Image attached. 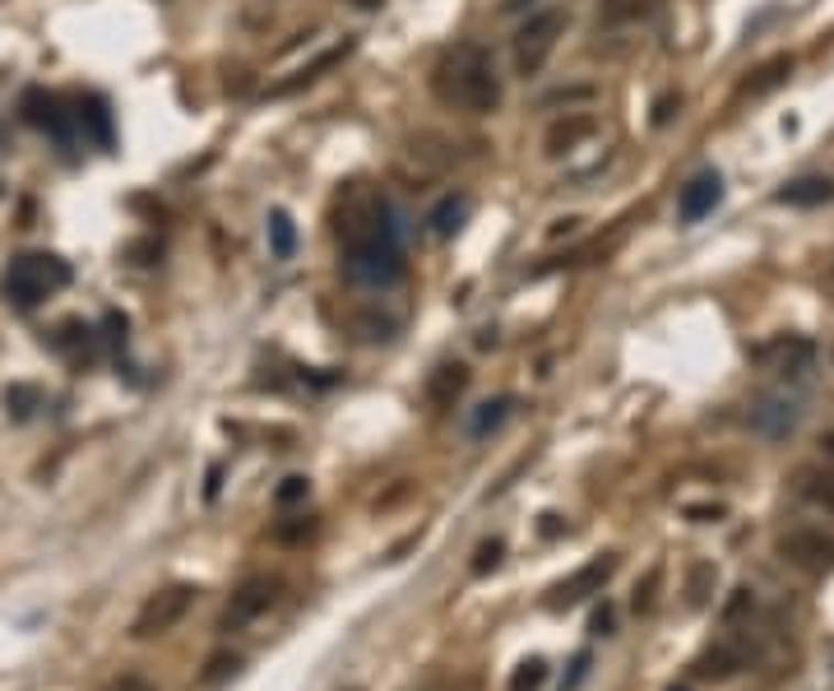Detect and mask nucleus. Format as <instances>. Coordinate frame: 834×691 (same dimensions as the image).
<instances>
[{"mask_svg": "<svg viewBox=\"0 0 834 691\" xmlns=\"http://www.w3.org/2000/svg\"><path fill=\"white\" fill-rule=\"evenodd\" d=\"M468 386V367L464 363H445L432 371V381H426V399H432L436 409H455V399L464 395Z\"/></svg>", "mask_w": 834, "mask_h": 691, "instance_id": "obj_18", "label": "nucleus"}, {"mask_svg": "<svg viewBox=\"0 0 834 691\" xmlns=\"http://www.w3.org/2000/svg\"><path fill=\"white\" fill-rule=\"evenodd\" d=\"M598 136V121L594 117H566V121H556L548 130V153L552 159H561V153H571L580 140H594Z\"/></svg>", "mask_w": 834, "mask_h": 691, "instance_id": "obj_19", "label": "nucleus"}, {"mask_svg": "<svg viewBox=\"0 0 834 691\" xmlns=\"http://www.w3.org/2000/svg\"><path fill=\"white\" fill-rule=\"evenodd\" d=\"M760 363L779 376H788V381H802V376L816 367V344L802 339V334H779L775 344L760 348Z\"/></svg>", "mask_w": 834, "mask_h": 691, "instance_id": "obj_9", "label": "nucleus"}, {"mask_svg": "<svg viewBox=\"0 0 834 691\" xmlns=\"http://www.w3.org/2000/svg\"><path fill=\"white\" fill-rule=\"evenodd\" d=\"M566 24H571V14L561 10V6H548V10H538L529 14L520 33H515V71L520 75H538L548 65V56L556 52V42L566 37Z\"/></svg>", "mask_w": 834, "mask_h": 691, "instance_id": "obj_4", "label": "nucleus"}, {"mask_svg": "<svg viewBox=\"0 0 834 691\" xmlns=\"http://www.w3.org/2000/svg\"><path fill=\"white\" fill-rule=\"evenodd\" d=\"M779 557L788 566L821 575V571H834V539L821 529H788L779 533Z\"/></svg>", "mask_w": 834, "mask_h": 691, "instance_id": "obj_6", "label": "nucleus"}, {"mask_svg": "<svg viewBox=\"0 0 834 691\" xmlns=\"http://www.w3.org/2000/svg\"><path fill=\"white\" fill-rule=\"evenodd\" d=\"M71 283V264H65L61 256L52 251H29V256H14L6 279H0V293H6V302H14L19 311H33L42 306L52 293H61V288Z\"/></svg>", "mask_w": 834, "mask_h": 691, "instance_id": "obj_3", "label": "nucleus"}, {"mask_svg": "<svg viewBox=\"0 0 834 691\" xmlns=\"http://www.w3.org/2000/svg\"><path fill=\"white\" fill-rule=\"evenodd\" d=\"M353 52V42H339V47H329V52H321L311 65H302V71H292L288 79H279V84H269V98H288V94H297V88H306V84H315L325 71H334L344 56Z\"/></svg>", "mask_w": 834, "mask_h": 691, "instance_id": "obj_15", "label": "nucleus"}, {"mask_svg": "<svg viewBox=\"0 0 834 691\" xmlns=\"http://www.w3.org/2000/svg\"><path fill=\"white\" fill-rule=\"evenodd\" d=\"M543 678H548V663L543 659H529V663L515 668L510 691H538V687H543Z\"/></svg>", "mask_w": 834, "mask_h": 691, "instance_id": "obj_26", "label": "nucleus"}, {"mask_svg": "<svg viewBox=\"0 0 834 691\" xmlns=\"http://www.w3.org/2000/svg\"><path fill=\"white\" fill-rule=\"evenodd\" d=\"M274 598H279V581H269V575H251V581H241L237 594H232V604L223 608V631H241L246 622L264 617L269 608H274Z\"/></svg>", "mask_w": 834, "mask_h": 691, "instance_id": "obj_7", "label": "nucleus"}, {"mask_svg": "<svg viewBox=\"0 0 834 691\" xmlns=\"http://www.w3.org/2000/svg\"><path fill=\"white\" fill-rule=\"evenodd\" d=\"M24 121L33 130H42V136H52L61 149H71L75 136H71V111H65V102L56 94H47V88H29L24 94Z\"/></svg>", "mask_w": 834, "mask_h": 691, "instance_id": "obj_8", "label": "nucleus"}, {"mask_svg": "<svg viewBox=\"0 0 834 691\" xmlns=\"http://www.w3.org/2000/svg\"><path fill=\"white\" fill-rule=\"evenodd\" d=\"M617 571V557L613 552H603V557H594L589 566L584 571H575L566 585H556V604H575V598H584V594H598L603 585H607V575Z\"/></svg>", "mask_w": 834, "mask_h": 691, "instance_id": "obj_14", "label": "nucleus"}, {"mask_svg": "<svg viewBox=\"0 0 834 691\" xmlns=\"http://www.w3.org/2000/svg\"><path fill=\"white\" fill-rule=\"evenodd\" d=\"M682 107V98L678 94H663L659 102H653V126H668L672 121V111H678Z\"/></svg>", "mask_w": 834, "mask_h": 691, "instance_id": "obj_34", "label": "nucleus"}, {"mask_svg": "<svg viewBox=\"0 0 834 691\" xmlns=\"http://www.w3.org/2000/svg\"><path fill=\"white\" fill-rule=\"evenodd\" d=\"M737 655L733 650H714V655H705V663H701V673L705 678H728V673H737Z\"/></svg>", "mask_w": 834, "mask_h": 691, "instance_id": "obj_28", "label": "nucleus"}, {"mask_svg": "<svg viewBox=\"0 0 834 691\" xmlns=\"http://www.w3.org/2000/svg\"><path fill=\"white\" fill-rule=\"evenodd\" d=\"M821 460L834 469V432H825V436H821Z\"/></svg>", "mask_w": 834, "mask_h": 691, "instance_id": "obj_36", "label": "nucleus"}, {"mask_svg": "<svg viewBox=\"0 0 834 691\" xmlns=\"http://www.w3.org/2000/svg\"><path fill=\"white\" fill-rule=\"evenodd\" d=\"M510 409H515V399H510V395H496V399H487V404H478V409L468 413V436H473V441L491 436V432L510 418Z\"/></svg>", "mask_w": 834, "mask_h": 691, "instance_id": "obj_21", "label": "nucleus"}, {"mask_svg": "<svg viewBox=\"0 0 834 691\" xmlns=\"http://www.w3.org/2000/svg\"><path fill=\"white\" fill-rule=\"evenodd\" d=\"M468 209H473V199H468V195H445L441 205L432 209V233H436V237H455V233L464 228Z\"/></svg>", "mask_w": 834, "mask_h": 691, "instance_id": "obj_22", "label": "nucleus"}, {"mask_svg": "<svg viewBox=\"0 0 834 691\" xmlns=\"http://www.w3.org/2000/svg\"><path fill=\"white\" fill-rule=\"evenodd\" d=\"M432 94L445 102V107H459V111H487L501 107L506 88H501V75H496V61L487 47L478 42H459V47L441 52V61L432 65Z\"/></svg>", "mask_w": 834, "mask_h": 691, "instance_id": "obj_2", "label": "nucleus"}, {"mask_svg": "<svg viewBox=\"0 0 834 691\" xmlns=\"http://www.w3.org/2000/svg\"><path fill=\"white\" fill-rule=\"evenodd\" d=\"M788 75H793V56H770V61H760L756 65V71L747 75V79H741V98H765V94H775V88L788 79Z\"/></svg>", "mask_w": 834, "mask_h": 691, "instance_id": "obj_16", "label": "nucleus"}, {"mask_svg": "<svg viewBox=\"0 0 834 691\" xmlns=\"http://www.w3.org/2000/svg\"><path fill=\"white\" fill-rule=\"evenodd\" d=\"M751 428L760 436L779 441V436H788L798 428V404L788 395H765V399H756V409H751Z\"/></svg>", "mask_w": 834, "mask_h": 691, "instance_id": "obj_11", "label": "nucleus"}, {"mask_svg": "<svg viewBox=\"0 0 834 691\" xmlns=\"http://www.w3.org/2000/svg\"><path fill=\"white\" fill-rule=\"evenodd\" d=\"M33 409H42V390L37 386H6V413H14L19 422H29L33 418Z\"/></svg>", "mask_w": 834, "mask_h": 691, "instance_id": "obj_25", "label": "nucleus"}, {"mask_svg": "<svg viewBox=\"0 0 834 691\" xmlns=\"http://www.w3.org/2000/svg\"><path fill=\"white\" fill-rule=\"evenodd\" d=\"M344 274L357 288H394L403 279V237L394 223V205L380 191H348L339 209Z\"/></svg>", "mask_w": 834, "mask_h": 691, "instance_id": "obj_1", "label": "nucleus"}, {"mask_svg": "<svg viewBox=\"0 0 834 691\" xmlns=\"http://www.w3.org/2000/svg\"><path fill=\"white\" fill-rule=\"evenodd\" d=\"M311 520H283V525H274V539L279 543H302V539H311Z\"/></svg>", "mask_w": 834, "mask_h": 691, "instance_id": "obj_30", "label": "nucleus"}, {"mask_svg": "<svg viewBox=\"0 0 834 691\" xmlns=\"http://www.w3.org/2000/svg\"><path fill=\"white\" fill-rule=\"evenodd\" d=\"M793 493L806 501L825 510V516H834V469L830 464H802V469H793Z\"/></svg>", "mask_w": 834, "mask_h": 691, "instance_id": "obj_12", "label": "nucleus"}, {"mask_svg": "<svg viewBox=\"0 0 834 691\" xmlns=\"http://www.w3.org/2000/svg\"><path fill=\"white\" fill-rule=\"evenodd\" d=\"M825 283H830V293H834V264H830V279Z\"/></svg>", "mask_w": 834, "mask_h": 691, "instance_id": "obj_38", "label": "nucleus"}, {"mask_svg": "<svg viewBox=\"0 0 834 691\" xmlns=\"http://www.w3.org/2000/svg\"><path fill=\"white\" fill-rule=\"evenodd\" d=\"M65 358H88L94 353V325H84V321H65L56 330V339H52Z\"/></svg>", "mask_w": 834, "mask_h": 691, "instance_id": "obj_23", "label": "nucleus"}, {"mask_svg": "<svg viewBox=\"0 0 834 691\" xmlns=\"http://www.w3.org/2000/svg\"><path fill=\"white\" fill-rule=\"evenodd\" d=\"M71 107H75L71 121L84 130V136L94 140L98 149H111V111H107V102H102L98 94H79Z\"/></svg>", "mask_w": 834, "mask_h": 691, "instance_id": "obj_13", "label": "nucleus"}, {"mask_svg": "<svg viewBox=\"0 0 834 691\" xmlns=\"http://www.w3.org/2000/svg\"><path fill=\"white\" fill-rule=\"evenodd\" d=\"M594 631H598V636H607V631H613V613H607V608H603V613L594 617Z\"/></svg>", "mask_w": 834, "mask_h": 691, "instance_id": "obj_37", "label": "nucleus"}, {"mask_svg": "<svg viewBox=\"0 0 834 691\" xmlns=\"http://www.w3.org/2000/svg\"><path fill=\"white\" fill-rule=\"evenodd\" d=\"M102 691H158L149 678H140V673H121V678H111Z\"/></svg>", "mask_w": 834, "mask_h": 691, "instance_id": "obj_32", "label": "nucleus"}, {"mask_svg": "<svg viewBox=\"0 0 834 691\" xmlns=\"http://www.w3.org/2000/svg\"><path fill=\"white\" fill-rule=\"evenodd\" d=\"M237 668H241V659H237V655H214V659L205 663V673H199V682L214 687V682H223V678H232Z\"/></svg>", "mask_w": 834, "mask_h": 691, "instance_id": "obj_27", "label": "nucleus"}, {"mask_svg": "<svg viewBox=\"0 0 834 691\" xmlns=\"http://www.w3.org/2000/svg\"><path fill=\"white\" fill-rule=\"evenodd\" d=\"M580 98L589 102V98H594V88H589V84H580V88H561V94H548L543 102L552 107V102H580Z\"/></svg>", "mask_w": 834, "mask_h": 691, "instance_id": "obj_35", "label": "nucleus"}, {"mask_svg": "<svg viewBox=\"0 0 834 691\" xmlns=\"http://www.w3.org/2000/svg\"><path fill=\"white\" fill-rule=\"evenodd\" d=\"M269 251H274V260H292V251H297V228L283 209L269 214Z\"/></svg>", "mask_w": 834, "mask_h": 691, "instance_id": "obj_24", "label": "nucleus"}, {"mask_svg": "<svg viewBox=\"0 0 834 691\" xmlns=\"http://www.w3.org/2000/svg\"><path fill=\"white\" fill-rule=\"evenodd\" d=\"M306 493H311V483H306L302 474H292V478H283V487L274 493V501H279V506H297V501H306Z\"/></svg>", "mask_w": 834, "mask_h": 691, "instance_id": "obj_29", "label": "nucleus"}, {"mask_svg": "<svg viewBox=\"0 0 834 691\" xmlns=\"http://www.w3.org/2000/svg\"><path fill=\"white\" fill-rule=\"evenodd\" d=\"M724 199V176L718 172H695L678 195V218L682 223H701L705 214H714V205Z\"/></svg>", "mask_w": 834, "mask_h": 691, "instance_id": "obj_10", "label": "nucleus"}, {"mask_svg": "<svg viewBox=\"0 0 834 691\" xmlns=\"http://www.w3.org/2000/svg\"><path fill=\"white\" fill-rule=\"evenodd\" d=\"M659 6H663V0H603V6H598V24H607V29L640 24V19H649Z\"/></svg>", "mask_w": 834, "mask_h": 691, "instance_id": "obj_20", "label": "nucleus"}, {"mask_svg": "<svg viewBox=\"0 0 834 691\" xmlns=\"http://www.w3.org/2000/svg\"><path fill=\"white\" fill-rule=\"evenodd\" d=\"M496 562H501V543L491 539V543H483V548H478V557H473V571L483 575V571H491Z\"/></svg>", "mask_w": 834, "mask_h": 691, "instance_id": "obj_33", "label": "nucleus"}, {"mask_svg": "<svg viewBox=\"0 0 834 691\" xmlns=\"http://www.w3.org/2000/svg\"><path fill=\"white\" fill-rule=\"evenodd\" d=\"M659 581H663V571L653 566V571L645 575V585H636V613H649V608H653V590H659Z\"/></svg>", "mask_w": 834, "mask_h": 691, "instance_id": "obj_31", "label": "nucleus"}, {"mask_svg": "<svg viewBox=\"0 0 834 691\" xmlns=\"http://www.w3.org/2000/svg\"><path fill=\"white\" fill-rule=\"evenodd\" d=\"M775 199H779V205L816 209V205H830V199H834V182H830V176H798V182H788Z\"/></svg>", "mask_w": 834, "mask_h": 691, "instance_id": "obj_17", "label": "nucleus"}, {"mask_svg": "<svg viewBox=\"0 0 834 691\" xmlns=\"http://www.w3.org/2000/svg\"><path fill=\"white\" fill-rule=\"evenodd\" d=\"M195 598H199L195 585H163L158 594L144 598V608H140V613H134L130 636H134V640L167 636L172 627H182V622H186V613L195 608Z\"/></svg>", "mask_w": 834, "mask_h": 691, "instance_id": "obj_5", "label": "nucleus"}]
</instances>
